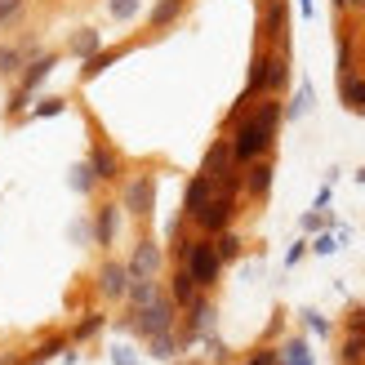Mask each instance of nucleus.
I'll list each match as a JSON object with an SVG mask.
<instances>
[{"instance_id":"20e7f679","label":"nucleus","mask_w":365,"mask_h":365,"mask_svg":"<svg viewBox=\"0 0 365 365\" xmlns=\"http://www.w3.org/2000/svg\"><path fill=\"white\" fill-rule=\"evenodd\" d=\"M182 267L192 272V281L200 289H214L218 272H223V259H218V250H214V236H196L192 250H187V259H182Z\"/></svg>"},{"instance_id":"ddd939ff","label":"nucleus","mask_w":365,"mask_h":365,"mask_svg":"<svg viewBox=\"0 0 365 365\" xmlns=\"http://www.w3.org/2000/svg\"><path fill=\"white\" fill-rule=\"evenodd\" d=\"M289 89V53H281V49H272L267 53V76H263V94H285Z\"/></svg>"},{"instance_id":"6ab92c4d","label":"nucleus","mask_w":365,"mask_h":365,"mask_svg":"<svg viewBox=\"0 0 365 365\" xmlns=\"http://www.w3.org/2000/svg\"><path fill=\"white\" fill-rule=\"evenodd\" d=\"M116 227H120V205H103L98 218H94V241L107 250V245L116 241Z\"/></svg>"},{"instance_id":"c756f323","label":"nucleus","mask_w":365,"mask_h":365,"mask_svg":"<svg viewBox=\"0 0 365 365\" xmlns=\"http://www.w3.org/2000/svg\"><path fill=\"white\" fill-rule=\"evenodd\" d=\"M107 9H112V18H116V23H130V18H138L143 0H107Z\"/></svg>"},{"instance_id":"ea45409f","label":"nucleus","mask_w":365,"mask_h":365,"mask_svg":"<svg viewBox=\"0 0 365 365\" xmlns=\"http://www.w3.org/2000/svg\"><path fill=\"white\" fill-rule=\"evenodd\" d=\"M303 254H307V241H299V245H294V250H289V254H285V267H294V263H299V259H303Z\"/></svg>"},{"instance_id":"4be33fe9","label":"nucleus","mask_w":365,"mask_h":365,"mask_svg":"<svg viewBox=\"0 0 365 365\" xmlns=\"http://www.w3.org/2000/svg\"><path fill=\"white\" fill-rule=\"evenodd\" d=\"M339 365H365V334H343L339 343Z\"/></svg>"},{"instance_id":"f257e3e1","label":"nucleus","mask_w":365,"mask_h":365,"mask_svg":"<svg viewBox=\"0 0 365 365\" xmlns=\"http://www.w3.org/2000/svg\"><path fill=\"white\" fill-rule=\"evenodd\" d=\"M281 120H285L281 98L263 94L245 112V120L232 125V156H236V165H250V160H259V156H272V143H277Z\"/></svg>"},{"instance_id":"c03bdc74","label":"nucleus","mask_w":365,"mask_h":365,"mask_svg":"<svg viewBox=\"0 0 365 365\" xmlns=\"http://www.w3.org/2000/svg\"><path fill=\"white\" fill-rule=\"evenodd\" d=\"M0 365H5V361H0Z\"/></svg>"},{"instance_id":"9d476101","label":"nucleus","mask_w":365,"mask_h":365,"mask_svg":"<svg viewBox=\"0 0 365 365\" xmlns=\"http://www.w3.org/2000/svg\"><path fill=\"white\" fill-rule=\"evenodd\" d=\"M236 170V156H232V138H214L210 148H205V160H200V174H210V178H223Z\"/></svg>"},{"instance_id":"9b49d317","label":"nucleus","mask_w":365,"mask_h":365,"mask_svg":"<svg viewBox=\"0 0 365 365\" xmlns=\"http://www.w3.org/2000/svg\"><path fill=\"white\" fill-rule=\"evenodd\" d=\"M53 67H58V58H53V53H36V58H27L23 71H18V89H23V94H36Z\"/></svg>"},{"instance_id":"393cba45","label":"nucleus","mask_w":365,"mask_h":365,"mask_svg":"<svg viewBox=\"0 0 365 365\" xmlns=\"http://www.w3.org/2000/svg\"><path fill=\"white\" fill-rule=\"evenodd\" d=\"M241 245H245V241H241V236H236L232 227L214 236V250H218V259H223V263H232V259H241Z\"/></svg>"},{"instance_id":"412c9836","label":"nucleus","mask_w":365,"mask_h":365,"mask_svg":"<svg viewBox=\"0 0 365 365\" xmlns=\"http://www.w3.org/2000/svg\"><path fill=\"white\" fill-rule=\"evenodd\" d=\"M67 49L76 53V58H89V53H98V49H103V36H98L94 27H81V31L67 41Z\"/></svg>"},{"instance_id":"a19ab883","label":"nucleus","mask_w":365,"mask_h":365,"mask_svg":"<svg viewBox=\"0 0 365 365\" xmlns=\"http://www.w3.org/2000/svg\"><path fill=\"white\" fill-rule=\"evenodd\" d=\"M112 361H116V365H134V352H130V348H116Z\"/></svg>"},{"instance_id":"5701e85b","label":"nucleus","mask_w":365,"mask_h":365,"mask_svg":"<svg viewBox=\"0 0 365 365\" xmlns=\"http://www.w3.org/2000/svg\"><path fill=\"white\" fill-rule=\"evenodd\" d=\"M156 294H160L156 277H143V281H130V289H125V303H130V307H143V303H152Z\"/></svg>"},{"instance_id":"c85d7f7f","label":"nucleus","mask_w":365,"mask_h":365,"mask_svg":"<svg viewBox=\"0 0 365 365\" xmlns=\"http://www.w3.org/2000/svg\"><path fill=\"white\" fill-rule=\"evenodd\" d=\"M307 112H312V85H303L299 94L285 103V120H299V116H307Z\"/></svg>"},{"instance_id":"79ce46f5","label":"nucleus","mask_w":365,"mask_h":365,"mask_svg":"<svg viewBox=\"0 0 365 365\" xmlns=\"http://www.w3.org/2000/svg\"><path fill=\"white\" fill-rule=\"evenodd\" d=\"M348 5V14H365V0H343Z\"/></svg>"},{"instance_id":"6e6552de","label":"nucleus","mask_w":365,"mask_h":365,"mask_svg":"<svg viewBox=\"0 0 365 365\" xmlns=\"http://www.w3.org/2000/svg\"><path fill=\"white\" fill-rule=\"evenodd\" d=\"M89 170H94V178H98V182H120V174H125L120 152L112 148V143L94 138V143H89Z\"/></svg>"},{"instance_id":"f8f14e48","label":"nucleus","mask_w":365,"mask_h":365,"mask_svg":"<svg viewBox=\"0 0 365 365\" xmlns=\"http://www.w3.org/2000/svg\"><path fill=\"white\" fill-rule=\"evenodd\" d=\"M182 312H187V334H182V343H192V339L214 330V303L205 294H196V303H187Z\"/></svg>"},{"instance_id":"473e14b6","label":"nucleus","mask_w":365,"mask_h":365,"mask_svg":"<svg viewBox=\"0 0 365 365\" xmlns=\"http://www.w3.org/2000/svg\"><path fill=\"white\" fill-rule=\"evenodd\" d=\"M23 9H27V0H0V27L18 23V18H23Z\"/></svg>"},{"instance_id":"dca6fc26","label":"nucleus","mask_w":365,"mask_h":365,"mask_svg":"<svg viewBox=\"0 0 365 365\" xmlns=\"http://www.w3.org/2000/svg\"><path fill=\"white\" fill-rule=\"evenodd\" d=\"M339 103L348 107V112L365 116V76L352 71V76H339Z\"/></svg>"},{"instance_id":"7c9ffc66","label":"nucleus","mask_w":365,"mask_h":365,"mask_svg":"<svg viewBox=\"0 0 365 365\" xmlns=\"http://www.w3.org/2000/svg\"><path fill=\"white\" fill-rule=\"evenodd\" d=\"M103 330V312H89L81 325H76V334H71V339H76V343H85V339H94Z\"/></svg>"},{"instance_id":"b1692460","label":"nucleus","mask_w":365,"mask_h":365,"mask_svg":"<svg viewBox=\"0 0 365 365\" xmlns=\"http://www.w3.org/2000/svg\"><path fill=\"white\" fill-rule=\"evenodd\" d=\"M23 63H27L23 45H0V76H18V71H23Z\"/></svg>"},{"instance_id":"4c0bfd02","label":"nucleus","mask_w":365,"mask_h":365,"mask_svg":"<svg viewBox=\"0 0 365 365\" xmlns=\"http://www.w3.org/2000/svg\"><path fill=\"white\" fill-rule=\"evenodd\" d=\"M348 330L352 334H365V307H352V312H348Z\"/></svg>"},{"instance_id":"7ed1b4c3","label":"nucleus","mask_w":365,"mask_h":365,"mask_svg":"<svg viewBox=\"0 0 365 365\" xmlns=\"http://www.w3.org/2000/svg\"><path fill=\"white\" fill-rule=\"evenodd\" d=\"M259 45L289 53V0H259Z\"/></svg>"},{"instance_id":"f03ea898","label":"nucleus","mask_w":365,"mask_h":365,"mask_svg":"<svg viewBox=\"0 0 365 365\" xmlns=\"http://www.w3.org/2000/svg\"><path fill=\"white\" fill-rule=\"evenodd\" d=\"M174 317H178V307L170 294H156L152 303H143V307H130V330L138 339H156V334H165L174 330Z\"/></svg>"},{"instance_id":"423d86ee","label":"nucleus","mask_w":365,"mask_h":365,"mask_svg":"<svg viewBox=\"0 0 365 365\" xmlns=\"http://www.w3.org/2000/svg\"><path fill=\"white\" fill-rule=\"evenodd\" d=\"M125 210L134 218H152V210H156V178L152 174H134L125 182Z\"/></svg>"},{"instance_id":"0eeeda50","label":"nucleus","mask_w":365,"mask_h":365,"mask_svg":"<svg viewBox=\"0 0 365 365\" xmlns=\"http://www.w3.org/2000/svg\"><path fill=\"white\" fill-rule=\"evenodd\" d=\"M272 156H259V160H250V165H241V196L250 200H267L272 192Z\"/></svg>"},{"instance_id":"2eb2a0df","label":"nucleus","mask_w":365,"mask_h":365,"mask_svg":"<svg viewBox=\"0 0 365 365\" xmlns=\"http://www.w3.org/2000/svg\"><path fill=\"white\" fill-rule=\"evenodd\" d=\"M196 294H205V289H200V285L192 281V272L178 263V267H174V277H170V299H174V307L182 312L187 303H196Z\"/></svg>"},{"instance_id":"37998d69","label":"nucleus","mask_w":365,"mask_h":365,"mask_svg":"<svg viewBox=\"0 0 365 365\" xmlns=\"http://www.w3.org/2000/svg\"><path fill=\"white\" fill-rule=\"evenodd\" d=\"M299 5H303V14H312V0H299Z\"/></svg>"},{"instance_id":"39448f33","label":"nucleus","mask_w":365,"mask_h":365,"mask_svg":"<svg viewBox=\"0 0 365 365\" xmlns=\"http://www.w3.org/2000/svg\"><path fill=\"white\" fill-rule=\"evenodd\" d=\"M236 200L241 196H223V192H214L205 205H200L187 223H196V232L200 236H218V232H227L232 227V218H236Z\"/></svg>"},{"instance_id":"58836bf2","label":"nucleus","mask_w":365,"mask_h":365,"mask_svg":"<svg viewBox=\"0 0 365 365\" xmlns=\"http://www.w3.org/2000/svg\"><path fill=\"white\" fill-rule=\"evenodd\" d=\"M321 227H325L321 214H303V232H321Z\"/></svg>"},{"instance_id":"a878e982","label":"nucleus","mask_w":365,"mask_h":365,"mask_svg":"<svg viewBox=\"0 0 365 365\" xmlns=\"http://www.w3.org/2000/svg\"><path fill=\"white\" fill-rule=\"evenodd\" d=\"M148 343H152V356H156V361H170V356H178V348H182V339H178L174 330L156 334V339H148Z\"/></svg>"},{"instance_id":"4468645a","label":"nucleus","mask_w":365,"mask_h":365,"mask_svg":"<svg viewBox=\"0 0 365 365\" xmlns=\"http://www.w3.org/2000/svg\"><path fill=\"white\" fill-rule=\"evenodd\" d=\"M125 289H130V272H125V263H103L98 267V294L103 299H125Z\"/></svg>"},{"instance_id":"2f4dec72","label":"nucleus","mask_w":365,"mask_h":365,"mask_svg":"<svg viewBox=\"0 0 365 365\" xmlns=\"http://www.w3.org/2000/svg\"><path fill=\"white\" fill-rule=\"evenodd\" d=\"M63 107H67V103L53 94V98H41V103H36V107H31V116H36V120H49V116H58Z\"/></svg>"},{"instance_id":"e433bc0d","label":"nucleus","mask_w":365,"mask_h":365,"mask_svg":"<svg viewBox=\"0 0 365 365\" xmlns=\"http://www.w3.org/2000/svg\"><path fill=\"white\" fill-rule=\"evenodd\" d=\"M307 250H317V254H334V250H339V236H330V232H325V236H317V241L307 245Z\"/></svg>"},{"instance_id":"a211bd4d","label":"nucleus","mask_w":365,"mask_h":365,"mask_svg":"<svg viewBox=\"0 0 365 365\" xmlns=\"http://www.w3.org/2000/svg\"><path fill=\"white\" fill-rule=\"evenodd\" d=\"M210 196H214V178H210V174H196V178L187 182V192H182V218H192Z\"/></svg>"},{"instance_id":"aec40b11","label":"nucleus","mask_w":365,"mask_h":365,"mask_svg":"<svg viewBox=\"0 0 365 365\" xmlns=\"http://www.w3.org/2000/svg\"><path fill=\"white\" fill-rule=\"evenodd\" d=\"M187 9V0H156L152 5V14H148V23H152V31H165L174 18Z\"/></svg>"},{"instance_id":"f704fd0d","label":"nucleus","mask_w":365,"mask_h":365,"mask_svg":"<svg viewBox=\"0 0 365 365\" xmlns=\"http://www.w3.org/2000/svg\"><path fill=\"white\" fill-rule=\"evenodd\" d=\"M277 361H281V352H277V348H259L245 365H277Z\"/></svg>"},{"instance_id":"cd10ccee","label":"nucleus","mask_w":365,"mask_h":365,"mask_svg":"<svg viewBox=\"0 0 365 365\" xmlns=\"http://www.w3.org/2000/svg\"><path fill=\"white\" fill-rule=\"evenodd\" d=\"M67 182H71V192L89 196V192H94V182H98V178H94V170H89V160H81V165H71V178H67Z\"/></svg>"},{"instance_id":"bb28decb","label":"nucleus","mask_w":365,"mask_h":365,"mask_svg":"<svg viewBox=\"0 0 365 365\" xmlns=\"http://www.w3.org/2000/svg\"><path fill=\"white\" fill-rule=\"evenodd\" d=\"M281 365H312V352H307V339H289L281 348Z\"/></svg>"},{"instance_id":"1a4fd4ad","label":"nucleus","mask_w":365,"mask_h":365,"mask_svg":"<svg viewBox=\"0 0 365 365\" xmlns=\"http://www.w3.org/2000/svg\"><path fill=\"white\" fill-rule=\"evenodd\" d=\"M160 245L156 241H138L134 245V254H130V263H125V272H130V281H143V277H156L160 272Z\"/></svg>"},{"instance_id":"c9c22d12","label":"nucleus","mask_w":365,"mask_h":365,"mask_svg":"<svg viewBox=\"0 0 365 365\" xmlns=\"http://www.w3.org/2000/svg\"><path fill=\"white\" fill-rule=\"evenodd\" d=\"M303 321H307V330H312V334H330V321H325L321 312H303Z\"/></svg>"},{"instance_id":"72a5a7b5","label":"nucleus","mask_w":365,"mask_h":365,"mask_svg":"<svg viewBox=\"0 0 365 365\" xmlns=\"http://www.w3.org/2000/svg\"><path fill=\"white\" fill-rule=\"evenodd\" d=\"M63 348H67V339H49V343H41V348L31 352V361H49L53 352H63Z\"/></svg>"},{"instance_id":"f3484780","label":"nucleus","mask_w":365,"mask_h":365,"mask_svg":"<svg viewBox=\"0 0 365 365\" xmlns=\"http://www.w3.org/2000/svg\"><path fill=\"white\" fill-rule=\"evenodd\" d=\"M116 58H125V45H112V49H98V53H89V58H81V81H85V85L98 81Z\"/></svg>"}]
</instances>
